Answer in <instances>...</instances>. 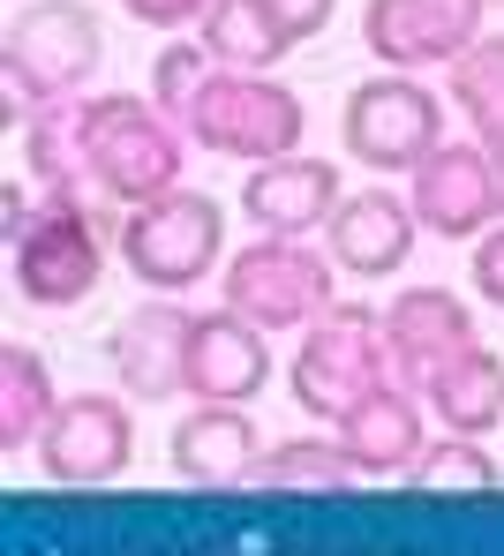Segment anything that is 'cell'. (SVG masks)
Masks as SVG:
<instances>
[{"instance_id": "d6986e66", "label": "cell", "mask_w": 504, "mask_h": 556, "mask_svg": "<svg viewBox=\"0 0 504 556\" xmlns=\"http://www.w3.org/2000/svg\"><path fill=\"white\" fill-rule=\"evenodd\" d=\"M23 174L38 181V195H99L91 188V159H84V98H53L15 128Z\"/></svg>"}, {"instance_id": "484cf974", "label": "cell", "mask_w": 504, "mask_h": 556, "mask_svg": "<svg viewBox=\"0 0 504 556\" xmlns=\"http://www.w3.org/2000/svg\"><path fill=\"white\" fill-rule=\"evenodd\" d=\"M218 76V61H211V46L203 38H174L159 61H151V98H159V113H174L181 128H189V105L203 98V84Z\"/></svg>"}, {"instance_id": "3957f363", "label": "cell", "mask_w": 504, "mask_h": 556, "mask_svg": "<svg viewBox=\"0 0 504 556\" xmlns=\"http://www.w3.org/2000/svg\"><path fill=\"white\" fill-rule=\"evenodd\" d=\"M84 159L99 203H151L166 188H181L189 166V128L174 113H159V98L143 91H99L84 98Z\"/></svg>"}, {"instance_id": "2e32d148", "label": "cell", "mask_w": 504, "mask_h": 556, "mask_svg": "<svg viewBox=\"0 0 504 556\" xmlns=\"http://www.w3.org/2000/svg\"><path fill=\"white\" fill-rule=\"evenodd\" d=\"M272 383V331L249 324L241 308H211L189 324V399L249 406Z\"/></svg>"}, {"instance_id": "f546056e", "label": "cell", "mask_w": 504, "mask_h": 556, "mask_svg": "<svg viewBox=\"0 0 504 556\" xmlns=\"http://www.w3.org/2000/svg\"><path fill=\"white\" fill-rule=\"evenodd\" d=\"M490 8H504V0H490Z\"/></svg>"}, {"instance_id": "d4e9b609", "label": "cell", "mask_w": 504, "mask_h": 556, "mask_svg": "<svg viewBox=\"0 0 504 556\" xmlns=\"http://www.w3.org/2000/svg\"><path fill=\"white\" fill-rule=\"evenodd\" d=\"M421 496H497L504 489V466L482 452V437H429L421 444V459H414V473H406Z\"/></svg>"}, {"instance_id": "f1b7e54d", "label": "cell", "mask_w": 504, "mask_h": 556, "mask_svg": "<svg viewBox=\"0 0 504 556\" xmlns=\"http://www.w3.org/2000/svg\"><path fill=\"white\" fill-rule=\"evenodd\" d=\"M272 8H279V15H287V30H294V38H316V30H324V23H331V8H339V0H272Z\"/></svg>"}, {"instance_id": "ffe728a7", "label": "cell", "mask_w": 504, "mask_h": 556, "mask_svg": "<svg viewBox=\"0 0 504 556\" xmlns=\"http://www.w3.org/2000/svg\"><path fill=\"white\" fill-rule=\"evenodd\" d=\"M362 481V466L346 459L339 437H287V444H264L241 489H264V496H346Z\"/></svg>"}, {"instance_id": "4fadbf2b", "label": "cell", "mask_w": 504, "mask_h": 556, "mask_svg": "<svg viewBox=\"0 0 504 556\" xmlns=\"http://www.w3.org/2000/svg\"><path fill=\"white\" fill-rule=\"evenodd\" d=\"M475 308L452 293V286H406L385 301V354L400 383H429L437 369H452L459 354H475Z\"/></svg>"}, {"instance_id": "7402d4cb", "label": "cell", "mask_w": 504, "mask_h": 556, "mask_svg": "<svg viewBox=\"0 0 504 556\" xmlns=\"http://www.w3.org/2000/svg\"><path fill=\"white\" fill-rule=\"evenodd\" d=\"M421 399H429V414H437L452 437H490L504 421V362L490 346H475V354H459L452 369L429 376Z\"/></svg>"}, {"instance_id": "52a82bcc", "label": "cell", "mask_w": 504, "mask_h": 556, "mask_svg": "<svg viewBox=\"0 0 504 556\" xmlns=\"http://www.w3.org/2000/svg\"><path fill=\"white\" fill-rule=\"evenodd\" d=\"M302 136H308V105L256 68H218L203 84V98L189 105V143L218 151V159H241V166L302 151Z\"/></svg>"}, {"instance_id": "603a6c76", "label": "cell", "mask_w": 504, "mask_h": 556, "mask_svg": "<svg viewBox=\"0 0 504 556\" xmlns=\"http://www.w3.org/2000/svg\"><path fill=\"white\" fill-rule=\"evenodd\" d=\"M61 414V391H53V362L23 339L0 346V452H38L46 421Z\"/></svg>"}, {"instance_id": "6da1fadb", "label": "cell", "mask_w": 504, "mask_h": 556, "mask_svg": "<svg viewBox=\"0 0 504 556\" xmlns=\"http://www.w3.org/2000/svg\"><path fill=\"white\" fill-rule=\"evenodd\" d=\"M121 249V218L99 195H38L23 226H8L15 293L30 308H76L105 278V256Z\"/></svg>"}, {"instance_id": "5b68a950", "label": "cell", "mask_w": 504, "mask_h": 556, "mask_svg": "<svg viewBox=\"0 0 504 556\" xmlns=\"http://www.w3.org/2000/svg\"><path fill=\"white\" fill-rule=\"evenodd\" d=\"M226 308H241L249 324H264V331H308L339 293V264H331V249H308L302 233H256V241H241L234 256H226Z\"/></svg>"}, {"instance_id": "7c38bea8", "label": "cell", "mask_w": 504, "mask_h": 556, "mask_svg": "<svg viewBox=\"0 0 504 556\" xmlns=\"http://www.w3.org/2000/svg\"><path fill=\"white\" fill-rule=\"evenodd\" d=\"M331 437L346 444V459L362 466V481H406L421 444H429V399L414 383H400V376H385L331 421Z\"/></svg>"}, {"instance_id": "30bf717a", "label": "cell", "mask_w": 504, "mask_h": 556, "mask_svg": "<svg viewBox=\"0 0 504 556\" xmlns=\"http://www.w3.org/2000/svg\"><path fill=\"white\" fill-rule=\"evenodd\" d=\"M136 459V414H128V399H113V391H76V399H61V414L46 421V437H38V466H46V481H61V489H105V481H121Z\"/></svg>"}, {"instance_id": "9c48e42d", "label": "cell", "mask_w": 504, "mask_h": 556, "mask_svg": "<svg viewBox=\"0 0 504 556\" xmlns=\"http://www.w3.org/2000/svg\"><path fill=\"white\" fill-rule=\"evenodd\" d=\"M414 218L437 241H482L490 226H504V151L497 143H437L414 166Z\"/></svg>"}, {"instance_id": "ba28073f", "label": "cell", "mask_w": 504, "mask_h": 556, "mask_svg": "<svg viewBox=\"0 0 504 556\" xmlns=\"http://www.w3.org/2000/svg\"><path fill=\"white\" fill-rule=\"evenodd\" d=\"M339 136L369 174H414L444 143V98L429 84H414V68H385V76L354 84L346 113H339Z\"/></svg>"}, {"instance_id": "cb8c5ba5", "label": "cell", "mask_w": 504, "mask_h": 556, "mask_svg": "<svg viewBox=\"0 0 504 556\" xmlns=\"http://www.w3.org/2000/svg\"><path fill=\"white\" fill-rule=\"evenodd\" d=\"M444 76H452V105L467 113V128L504 151V30H482Z\"/></svg>"}, {"instance_id": "8992f818", "label": "cell", "mask_w": 504, "mask_h": 556, "mask_svg": "<svg viewBox=\"0 0 504 556\" xmlns=\"http://www.w3.org/2000/svg\"><path fill=\"white\" fill-rule=\"evenodd\" d=\"M392 376V354H385V308H362V301H331L316 324L302 331V346H294V376H287V391H294V406H302L308 421H339L369 383H385Z\"/></svg>"}, {"instance_id": "7a4b0ae2", "label": "cell", "mask_w": 504, "mask_h": 556, "mask_svg": "<svg viewBox=\"0 0 504 556\" xmlns=\"http://www.w3.org/2000/svg\"><path fill=\"white\" fill-rule=\"evenodd\" d=\"M99 61H105L99 8H84V0H30V8H15L8 38H0V113H8V128H23L53 98H84Z\"/></svg>"}, {"instance_id": "44dd1931", "label": "cell", "mask_w": 504, "mask_h": 556, "mask_svg": "<svg viewBox=\"0 0 504 556\" xmlns=\"http://www.w3.org/2000/svg\"><path fill=\"white\" fill-rule=\"evenodd\" d=\"M197 38L211 46L218 68H256V76H272V68L302 46L272 0H218V8L197 23Z\"/></svg>"}, {"instance_id": "9a60e30c", "label": "cell", "mask_w": 504, "mask_h": 556, "mask_svg": "<svg viewBox=\"0 0 504 556\" xmlns=\"http://www.w3.org/2000/svg\"><path fill=\"white\" fill-rule=\"evenodd\" d=\"M339 166L331 159H316V151H287V159H264V166H249V181H241V218L256 226V233H324L331 226V211H339Z\"/></svg>"}, {"instance_id": "8fae6325", "label": "cell", "mask_w": 504, "mask_h": 556, "mask_svg": "<svg viewBox=\"0 0 504 556\" xmlns=\"http://www.w3.org/2000/svg\"><path fill=\"white\" fill-rule=\"evenodd\" d=\"M490 0H369L362 8V46L385 68H452L482 38Z\"/></svg>"}, {"instance_id": "5bb4252c", "label": "cell", "mask_w": 504, "mask_h": 556, "mask_svg": "<svg viewBox=\"0 0 504 556\" xmlns=\"http://www.w3.org/2000/svg\"><path fill=\"white\" fill-rule=\"evenodd\" d=\"M189 308L174 293L128 308L105 339V362H113V383L128 399H189Z\"/></svg>"}, {"instance_id": "83f0119b", "label": "cell", "mask_w": 504, "mask_h": 556, "mask_svg": "<svg viewBox=\"0 0 504 556\" xmlns=\"http://www.w3.org/2000/svg\"><path fill=\"white\" fill-rule=\"evenodd\" d=\"M475 293H482L490 308H504V226H490V233L475 241Z\"/></svg>"}, {"instance_id": "4316f807", "label": "cell", "mask_w": 504, "mask_h": 556, "mask_svg": "<svg viewBox=\"0 0 504 556\" xmlns=\"http://www.w3.org/2000/svg\"><path fill=\"white\" fill-rule=\"evenodd\" d=\"M128 8V23H151V30H189V23H203L218 0H121Z\"/></svg>"}, {"instance_id": "e0dca14e", "label": "cell", "mask_w": 504, "mask_h": 556, "mask_svg": "<svg viewBox=\"0 0 504 556\" xmlns=\"http://www.w3.org/2000/svg\"><path fill=\"white\" fill-rule=\"evenodd\" d=\"M414 233H421V218H414L406 195H392V188H354V195H339V211L324 226V249H331L339 271L392 278L414 256Z\"/></svg>"}, {"instance_id": "ac0fdd59", "label": "cell", "mask_w": 504, "mask_h": 556, "mask_svg": "<svg viewBox=\"0 0 504 556\" xmlns=\"http://www.w3.org/2000/svg\"><path fill=\"white\" fill-rule=\"evenodd\" d=\"M264 452L249 406H226V399H197L181 421H174V473L189 489H241L249 466Z\"/></svg>"}, {"instance_id": "277c9868", "label": "cell", "mask_w": 504, "mask_h": 556, "mask_svg": "<svg viewBox=\"0 0 504 556\" xmlns=\"http://www.w3.org/2000/svg\"><path fill=\"white\" fill-rule=\"evenodd\" d=\"M121 271L151 293H189L197 278L226 271V203L203 188H166L121 211Z\"/></svg>"}]
</instances>
